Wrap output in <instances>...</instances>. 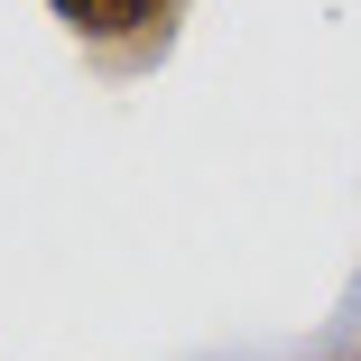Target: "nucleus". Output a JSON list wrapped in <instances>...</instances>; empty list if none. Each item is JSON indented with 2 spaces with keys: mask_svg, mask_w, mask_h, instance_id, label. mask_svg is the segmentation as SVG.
Masks as SVG:
<instances>
[{
  "mask_svg": "<svg viewBox=\"0 0 361 361\" xmlns=\"http://www.w3.org/2000/svg\"><path fill=\"white\" fill-rule=\"evenodd\" d=\"M56 10V28L75 37L84 56H102V65H149V56H167V37H176V19H185V0H47Z\"/></svg>",
  "mask_w": 361,
  "mask_h": 361,
  "instance_id": "1",
  "label": "nucleus"
}]
</instances>
